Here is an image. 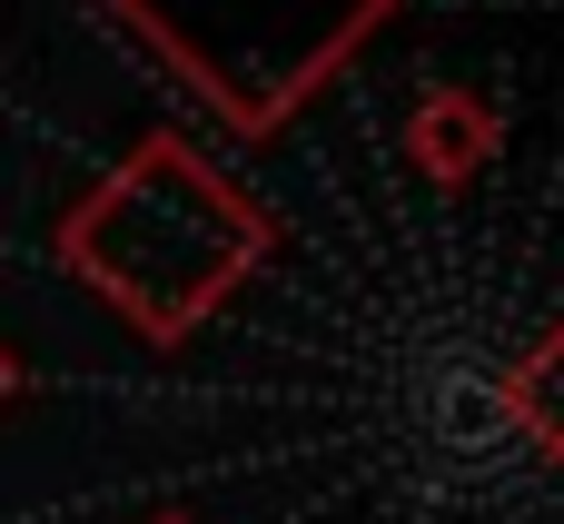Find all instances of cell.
<instances>
[{"label":"cell","mask_w":564,"mask_h":524,"mask_svg":"<svg viewBox=\"0 0 564 524\" xmlns=\"http://www.w3.org/2000/svg\"><path fill=\"white\" fill-rule=\"evenodd\" d=\"M268 208L218 178L178 129L139 139L69 218H59V258L79 268L89 297H109L139 337H188L208 307H228L258 258H268Z\"/></svg>","instance_id":"cell-1"},{"label":"cell","mask_w":564,"mask_h":524,"mask_svg":"<svg viewBox=\"0 0 564 524\" xmlns=\"http://www.w3.org/2000/svg\"><path fill=\"white\" fill-rule=\"evenodd\" d=\"M228 129L268 139L397 0H109Z\"/></svg>","instance_id":"cell-2"},{"label":"cell","mask_w":564,"mask_h":524,"mask_svg":"<svg viewBox=\"0 0 564 524\" xmlns=\"http://www.w3.org/2000/svg\"><path fill=\"white\" fill-rule=\"evenodd\" d=\"M506 406L525 416V436H545V456H564V337L535 347V357L506 376Z\"/></svg>","instance_id":"cell-3"},{"label":"cell","mask_w":564,"mask_h":524,"mask_svg":"<svg viewBox=\"0 0 564 524\" xmlns=\"http://www.w3.org/2000/svg\"><path fill=\"white\" fill-rule=\"evenodd\" d=\"M10 386H20V367H10V357H0V396H10Z\"/></svg>","instance_id":"cell-4"},{"label":"cell","mask_w":564,"mask_h":524,"mask_svg":"<svg viewBox=\"0 0 564 524\" xmlns=\"http://www.w3.org/2000/svg\"><path fill=\"white\" fill-rule=\"evenodd\" d=\"M159 524H188V515H159Z\"/></svg>","instance_id":"cell-5"}]
</instances>
